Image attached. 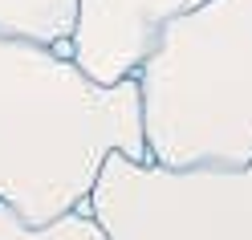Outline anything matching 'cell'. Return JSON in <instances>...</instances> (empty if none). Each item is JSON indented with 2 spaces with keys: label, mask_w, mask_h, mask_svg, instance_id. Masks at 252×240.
<instances>
[{
  "label": "cell",
  "mask_w": 252,
  "mask_h": 240,
  "mask_svg": "<svg viewBox=\"0 0 252 240\" xmlns=\"http://www.w3.org/2000/svg\"><path fill=\"white\" fill-rule=\"evenodd\" d=\"M114 151L147 159L138 77L102 86L69 53L0 33V204L33 224L86 207Z\"/></svg>",
  "instance_id": "6da1fadb"
},
{
  "label": "cell",
  "mask_w": 252,
  "mask_h": 240,
  "mask_svg": "<svg viewBox=\"0 0 252 240\" xmlns=\"http://www.w3.org/2000/svg\"><path fill=\"white\" fill-rule=\"evenodd\" d=\"M0 240H110V236L94 220L90 204L73 207V212H61L45 224H33L21 212H12L8 204H0Z\"/></svg>",
  "instance_id": "8992f818"
},
{
  "label": "cell",
  "mask_w": 252,
  "mask_h": 240,
  "mask_svg": "<svg viewBox=\"0 0 252 240\" xmlns=\"http://www.w3.org/2000/svg\"><path fill=\"white\" fill-rule=\"evenodd\" d=\"M134 77L151 163H252V0H199Z\"/></svg>",
  "instance_id": "7a4b0ae2"
},
{
  "label": "cell",
  "mask_w": 252,
  "mask_h": 240,
  "mask_svg": "<svg viewBox=\"0 0 252 240\" xmlns=\"http://www.w3.org/2000/svg\"><path fill=\"white\" fill-rule=\"evenodd\" d=\"M90 212L110 240H252V163L163 167L114 151Z\"/></svg>",
  "instance_id": "3957f363"
},
{
  "label": "cell",
  "mask_w": 252,
  "mask_h": 240,
  "mask_svg": "<svg viewBox=\"0 0 252 240\" xmlns=\"http://www.w3.org/2000/svg\"><path fill=\"white\" fill-rule=\"evenodd\" d=\"M77 0H0V33L29 37L69 53Z\"/></svg>",
  "instance_id": "5b68a950"
},
{
  "label": "cell",
  "mask_w": 252,
  "mask_h": 240,
  "mask_svg": "<svg viewBox=\"0 0 252 240\" xmlns=\"http://www.w3.org/2000/svg\"><path fill=\"white\" fill-rule=\"evenodd\" d=\"M195 4L199 0H77L69 57L102 86L126 82L151 57L167 25Z\"/></svg>",
  "instance_id": "277c9868"
}]
</instances>
